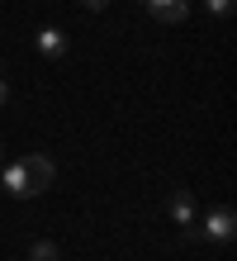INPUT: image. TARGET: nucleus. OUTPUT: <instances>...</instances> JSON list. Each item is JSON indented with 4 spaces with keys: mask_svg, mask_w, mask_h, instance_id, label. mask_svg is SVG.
<instances>
[{
    "mask_svg": "<svg viewBox=\"0 0 237 261\" xmlns=\"http://www.w3.org/2000/svg\"><path fill=\"white\" fill-rule=\"evenodd\" d=\"M29 261H62V252H57V242H34V247H29Z\"/></svg>",
    "mask_w": 237,
    "mask_h": 261,
    "instance_id": "6",
    "label": "nucleus"
},
{
    "mask_svg": "<svg viewBox=\"0 0 237 261\" xmlns=\"http://www.w3.org/2000/svg\"><path fill=\"white\" fill-rule=\"evenodd\" d=\"M52 176H57V166L47 162L43 152H29V157L5 166V190L19 195V199H34V195H43L47 186H52Z\"/></svg>",
    "mask_w": 237,
    "mask_h": 261,
    "instance_id": "1",
    "label": "nucleus"
},
{
    "mask_svg": "<svg viewBox=\"0 0 237 261\" xmlns=\"http://www.w3.org/2000/svg\"><path fill=\"white\" fill-rule=\"evenodd\" d=\"M204 5H209V14H232L237 0H204Z\"/></svg>",
    "mask_w": 237,
    "mask_h": 261,
    "instance_id": "7",
    "label": "nucleus"
},
{
    "mask_svg": "<svg viewBox=\"0 0 237 261\" xmlns=\"http://www.w3.org/2000/svg\"><path fill=\"white\" fill-rule=\"evenodd\" d=\"M81 5H90V10H104V5H109V0H81Z\"/></svg>",
    "mask_w": 237,
    "mask_h": 261,
    "instance_id": "9",
    "label": "nucleus"
},
{
    "mask_svg": "<svg viewBox=\"0 0 237 261\" xmlns=\"http://www.w3.org/2000/svg\"><path fill=\"white\" fill-rule=\"evenodd\" d=\"M166 214L176 219V228H195V199H190V190H171Z\"/></svg>",
    "mask_w": 237,
    "mask_h": 261,
    "instance_id": "4",
    "label": "nucleus"
},
{
    "mask_svg": "<svg viewBox=\"0 0 237 261\" xmlns=\"http://www.w3.org/2000/svg\"><path fill=\"white\" fill-rule=\"evenodd\" d=\"M0 157H5V147H0Z\"/></svg>",
    "mask_w": 237,
    "mask_h": 261,
    "instance_id": "10",
    "label": "nucleus"
},
{
    "mask_svg": "<svg viewBox=\"0 0 237 261\" xmlns=\"http://www.w3.org/2000/svg\"><path fill=\"white\" fill-rule=\"evenodd\" d=\"M232 228H237V214L223 204V209H214L209 219H204V228H199V238H214V242H232Z\"/></svg>",
    "mask_w": 237,
    "mask_h": 261,
    "instance_id": "2",
    "label": "nucleus"
},
{
    "mask_svg": "<svg viewBox=\"0 0 237 261\" xmlns=\"http://www.w3.org/2000/svg\"><path fill=\"white\" fill-rule=\"evenodd\" d=\"M142 5H147V14L162 19V24H180L190 14V0H142Z\"/></svg>",
    "mask_w": 237,
    "mask_h": 261,
    "instance_id": "3",
    "label": "nucleus"
},
{
    "mask_svg": "<svg viewBox=\"0 0 237 261\" xmlns=\"http://www.w3.org/2000/svg\"><path fill=\"white\" fill-rule=\"evenodd\" d=\"M38 53L43 57H62L67 53V34H62V29H43L38 34Z\"/></svg>",
    "mask_w": 237,
    "mask_h": 261,
    "instance_id": "5",
    "label": "nucleus"
},
{
    "mask_svg": "<svg viewBox=\"0 0 237 261\" xmlns=\"http://www.w3.org/2000/svg\"><path fill=\"white\" fill-rule=\"evenodd\" d=\"M10 105V86H5V76H0V110Z\"/></svg>",
    "mask_w": 237,
    "mask_h": 261,
    "instance_id": "8",
    "label": "nucleus"
}]
</instances>
